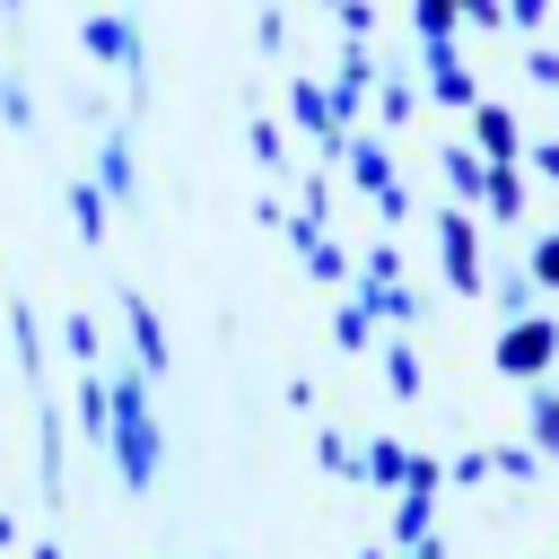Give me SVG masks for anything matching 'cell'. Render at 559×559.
Here are the masks:
<instances>
[{
  "label": "cell",
  "instance_id": "cell-1",
  "mask_svg": "<svg viewBox=\"0 0 559 559\" xmlns=\"http://www.w3.org/2000/svg\"><path fill=\"white\" fill-rule=\"evenodd\" d=\"M542 349H550V341H542V332H515V341H507V367H533V358H542Z\"/></svg>",
  "mask_w": 559,
  "mask_h": 559
}]
</instances>
